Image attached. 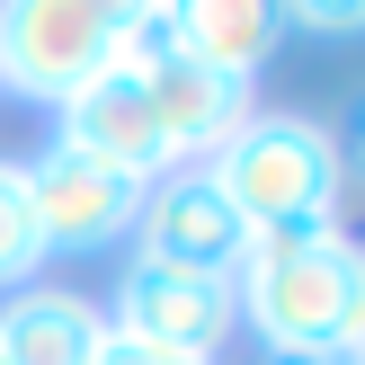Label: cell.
<instances>
[{
    "mask_svg": "<svg viewBox=\"0 0 365 365\" xmlns=\"http://www.w3.org/2000/svg\"><path fill=\"white\" fill-rule=\"evenodd\" d=\"M18 187H27L36 250H45V259H89V250L125 241L134 214H143V178L107 170V160H89V152H63V143L36 152V160H18Z\"/></svg>",
    "mask_w": 365,
    "mask_h": 365,
    "instance_id": "3",
    "label": "cell"
},
{
    "mask_svg": "<svg viewBox=\"0 0 365 365\" xmlns=\"http://www.w3.org/2000/svg\"><path fill=\"white\" fill-rule=\"evenodd\" d=\"M45 250H36V214H27V187H18V160H0V294L36 285Z\"/></svg>",
    "mask_w": 365,
    "mask_h": 365,
    "instance_id": "12",
    "label": "cell"
},
{
    "mask_svg": "<svg viewBox=\"0 0 365 365\" xmlns=\"http://www.w3.org/2000/svg\"><path fill=\"white\" fill-rule=\"evenodd\" d=\"M187 63V27H178V0H125L107 18V71L125 81H152V71Z\"/></svg>",
    "mask_w": 365,
    "mask_h": 365,
    "instance_id": "11",
    "label": "cell"
},
{
    "mask_svg": "<svg viewBox=\"0 0 365 365\" xmlns=\"http://www.w3.org/2000/svg\"><path fill=\"white\" fill-rule=\"evenodd\" d=\"M134 232H143V259H160V267H196V277H232V267H241V250H250V223L223 205V187H214L205 170H170V178H152V187H143Z\"/></svg>",
    "mask_w": 365,
    "mask_h": 365,
    "instance_id": "6",
    "label": "cell"
},
{
    "mask_svg": "<svg viewBox=\"0 0 365 365\" xmlns=\"http://www.w3.org/2000/svg\"><path fill=\"white\" fill-rule=\"evenodd\" d=\"M143 98H152L160 143L178 152V170L214 160V152L250 125V81H223V71H205V63H170V71H152V81H143Z\"/></svg>",
    "mask_w": 365,
    "mask_h": 365,
    "instance_id": "8",
    "label": "cell"
},
{
    "mask_svg": "<svg viewBox=\"0 0 365 365\" xmlns=\"http://www.w3.org/2000/svg\"><path fill=\"white\" fill-rule=\"evenodd\" d=\"M267 365H356V348H267Z\"/></svg>",
    "mask_w": 365,
    "mask_h": 365,
    "instance_id": "15",
    "label": "cell"
},
{
    "mask_svg": "<svg viewBox=\"0 0 365 365\" xmlns=\"http://www.w3.org/2000/svg\"><path fill=\"white\" fill-rule=\"evenodd\" d=\"M107 330L143 339V348H170V356L214 365V356H223V339L241 330V303H232V277H196V267L134 259V267H125V285H116Z\"/></svg>",
    "mask_w": 365,
    "mask_h": 365,
    "instance_id": "5",
    "label": "cell"
},
{
    "mask_svg": "<svg viewBox=\"0 0 365 365\" xmlns=\"http://www.w3.org/2000/svg\"><path fill=\"white\" fill-rule=\"evenodd\" d=\"M285 27H303V36H356L365 27V0H294Z\"/></svg>",
    "mask_w": 365,
    "mask_h": 365,
    "instance_id": "13",
    "label": "cell"
},
{
    "mask_svg": "<svg viewBox=\"0 0 365 365\" xmlns=\"http://www.w3.org/2000/svg\"><path fill=\"white\" fill-rule=\"evenodd\" d=\"M89 365H196V356H170V348H143V339L107 330V339H98V356H89Z\"/></svg>",
    "mask_w": 365,
    "mask_h": 365,
    "instance_id": "14",
    "label": "cell"
},
{
    "mask_svg": "<svg viewBox=\"0 0 365 365\" xmlns=\"http://www.w3.org/2000/svg\"><path fill=\"white\" fill-rule=\"evenodd\" d=\"M107 339V312L63 285H18L0 303V365H89Z\"/></svg>",
    "mask_w": 365,
    "mask_h": 365,
    "instance_id": "9",
    "label": "cell"
},
{
    "mask_svg": "<svg viewBox=\"0 0 365 365\" xmlns=\"http://www.w3.org/2000/svg\"><path fill=\"white\" fill-rule=\"evenodd\" d=\"M63 152H89V160H107V170H125V178H170L178 170V152L160 143V116H152V98H143V81H125V71H98V81H81L63 98Z\"/></svg>",
    "mask_w": 365,
    "mask_h": 365,
    "instance_id": "7",
    "label": "cell"
},
{
    "mask_svg": "<svg viewBox=\"0 0 365 365\" xmlns=\"http://www.w3.org/2000/svg\"><path fill=\"white\" fill-rule=\"evenodd\" d=\"M196 170L223 187V205L250 223V241H259V232L339 223V187H348L330 125H312V116H259V107H250V125L214 160H196Z\"/></svg>",
    "mask_w": 365,
    "mask_h": 365,
    "instance_id": "2",
    "label": "cell"
},
{
    "mask_svg": "<svg viewBox=\"0 0 365 365\" xmlns=\"http://www.w3.org/2000/svg\"><path fill=\"white\" fill-rule=\"evenodd\" d=\"M178 27H187V63L223 71V81H259L267 53L285 45L277 0H178Z\"/></svg>",
    "mask_w": 365,
    "mask_h": 365,
    "instance_id": "10",
    "label": "cell"
},
{
    "mask_svg": "<svg viewBox=\"0 0 365 365\" xmlns=\"http://www.w3.org/2000/svg\"><path fill=\"white\" fill-rule=\"evenodd\" d=\"M232 303L267 348H365V250L339 223L259 232L232 267Z\"/></svg>",
    "mask_w": 365,
    "mask_h": 365,
    "instance_id": "1",
    "label": "cell"
},
{
    "mask_svg": "<svg viewBox=\"0 0 365 365\" xmlns=\"http://www.w3.org/2000/svg\"><path fill=\"white\" fill-rule=\"evenodd\" d=\"M107 18H116V0H9L0 9V89L63 107L81 81L107 71Z\"/></svg>",
    "mask_w": 365,
    "mask_h": 365,
    "instance_id": "4",
    "label": "cell"
}]
</instances>
